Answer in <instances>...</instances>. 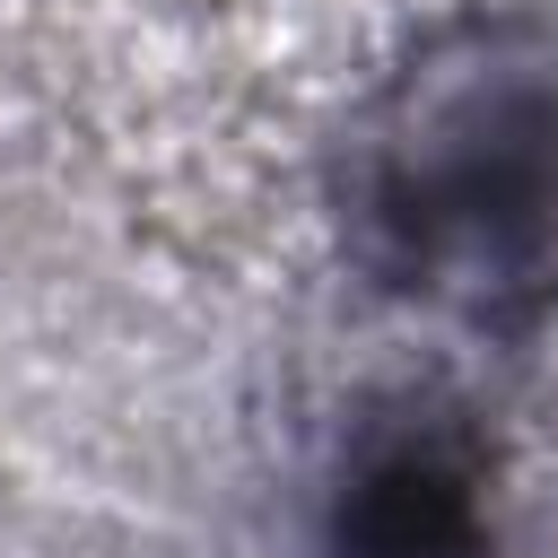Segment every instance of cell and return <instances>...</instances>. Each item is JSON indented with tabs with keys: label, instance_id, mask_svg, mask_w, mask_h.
<instances>
[{
	"label": "cell",
	"instance_id": "1",
	"mask_svg": "<svg viewBox=\"0 0 558 558\" xmlns=\"http://www.w3.org/2000/svg\"><path fill=\"white\" fill-rule=\"evenodd\" d=\"M349 227L384 288L523 323L558 296V35L480 17L436 35L349 140Z\"/></svg>",
	"mask_w": 558,
	"mask_h": 558
},
{
	"label": "cell",
	"instance_id": "2",
	"mask_svg": "<svg viewBox=\"0 0 558 558\" xmlns=\"http://www.w3.org/2000/svg\"><path fill=\"white\" fill-rule=\"evenodd\" d=\"M480 532H488L480 453L453 418L401 410L349 445V471L331 497L340 558H480Z\"/></svg>",
	"mask_w": 558,
	"mask_h": 558
}]
</instances>
